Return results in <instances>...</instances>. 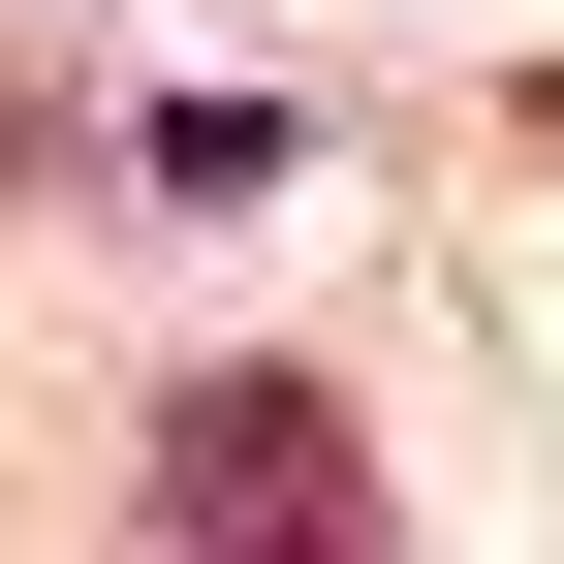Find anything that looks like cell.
Instances as JSON below:
<instances>
[{
    "label": "cell",
    "mask_w": 564,
    "mask_h": 564,
    "mask_svg": "<svg viewBox=\"0 0 564 564\" xmlns=\"http://www.w3.org/2000/svg\"><path fill=\"white\" fill-rule=\"evenodd\" d=\"M158 533H188V564H408L377 440H345L314 377H188V408H158Z\"/></svg>",
    "instance_id": "cell-1"
}]
</instances>
